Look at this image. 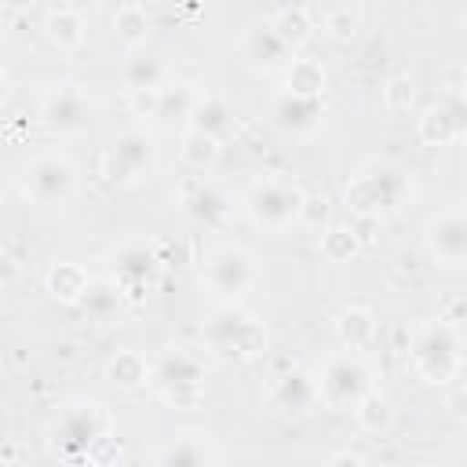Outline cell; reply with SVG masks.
Returning <instances> with one entry per match:
<instances>
[{"mask_svg": "<svg viewBox=\"0 0 467 467\" xmlns=\"http://www.w3.org/2000/svg\"><path fill=\"white\" fill-rule=\"evenodd\" d=\"M361 248H365V244H361V237L354 234V226H336V223H328V226L321 230V255H325L328 263H350Z\"/></svg>", "mask_w": 467, "mask_h": 467, "instance_id": "33", "label": "cell"}, {"mask_svg": "<svg viewBox=\"0 0 467 467\" xmlns=\"http://www.w3.org/2000/svg\"><path fill=\"white\" fill-rule=\"evenodd\" d=\"M0 4H4L7 11H29V7L36 4V0H0Z\"/></svg>", "mask_w": 467, "mask_h": 467, "instance_id": "41", "label": "cell"}, {"mask_svg": "<svg viewBox=\"0 0 467 467\" xmlns=\"http://www.w3.org/2000/svg\"><path fill=\"white\" fill-rule=\"evenodd\" d=\"M168 80V66H164V58L161 55H153V51H131L128 58H124V66H120V84H124V91H146V88H161Z\"/></svg>", "mask_w": 467, "mask_h": 467, "instance_id": "23", "label": "cell"}, {"mask_svg": "<svg viewBox=\"0 0 467 467\" xmlns=\"http://www.w3.org/2000/svg\"><path fill=\"white\" fill-rule=\"evenodd\" d=\"M201 281L223 306L226 303H241L259 281V263L244 244H219V248H212L204 255Z\"/></svg>", "mask_w": 467, "mask_h": 467, "instance_id": "6", "label": "cell"}, {"mask_svg": "<svg viewBox=\"0 0 467 467\" xmlns=\"http://www.w3.org/2000/svg\"><path fill=\"white\" fill-rule=\"evenodd\" d=\"M106 431H113V416H109L106 405H99V401H73V405H66V409L51 420V427H47V445H51V452H55L58 460L80 463V460L88 456L91 441H95L99 434H106Z\"/></svg>", "mask_w": 467, "mask_h": 467, "instance_id": "2", "label": "cell"}, {"mask_svg": "<svg viewBox=\"0 0 467 467\" xmlns=\"http://www.w3.org/2000/svg\"><path fill=\"white\" fill-rule=\"evenodd\" d=\"M193 102H197V91H193L190 84H182V80H164V84L157 88L153 117H157L161 124L186 120V117H190V109H193Z\"/></svg>", "mask_w": 467, "mask_h": 467, "instance_id": "29", "label": "cell"}, {"mask_svg": "<svg viewBox=\"0 0 467 467\" xmlns=\"http://www.w3.org/2000/svg\"><path fill=\"white\" fill-rule=\"evenodd\" d=\"M463 124H467V117H463V95H460V88H452L441 102L427 106L416 117V139L423 146H449V142H456L463 135Z\"/></svg>", "mask_w": 467, "mask_h": 467, "instance_id": "14", "label": "cell"}, {"mask_svg": "<svg viewBox=\"0 0 467 467\" xmlns=\"http://www.w3.org/2000/svg\"><path fill=\"white\" fill-rule=\"evenodd\" d=\"M328 463H332V467H336V463L365 467V463H368V456H365V452H354V449H339V452H332V456H328Z\"/></svg>", "mask_w": 467, "mask_h": 467, "instance_id": "39", "label": "cell"}, {"mask_svg": "<svg viewBox=\"0 0 467 467\" xmlns=\"http://www.w3.org/2000/svg\"><path fill=\"white\" fill-rule=\"evenodd\" d=\"M164 270V259L157 255V244L128 241L113 252V281L124 288L128 299H139Z\"/></svg>", "mask_w": 467, "mask_h": 467, "instance_id": "12", "label": "cell"}, {"mask_svg": "<svg viewBox=\"0 0 467 467\" xmlns=\"http://www.w3.org/2000/svg\"><path fill=\"white\" fill-rule=\"evenodd\" d=\"M157 171V146L146 131H120L102 153V175L113 186H142Z\"/></svg>", "mask_w": 467, "mask_h": 467, "instance_id": "9", "label": "cell"}, {"mask_svg": "<svg viewBox=\"0 0 467 467\" xmlns=\"http://www.w3.org/2000/svg\"><path fill=\"white\" fill-rule=\"evenodd\" d=\"M91 113H95V106L80 84H55L40 99V124L47 131H58V135L88 131Z\"/></svg>", "mask_w": 467, "mask_h": 467, "instance_id": "11", "label": "cell"}, {"mask_svg": "<svg viewBox=\"0 0 467 467\" xmlns=\"http://www.w3.org/2000/svg\"><path fill=\"white\" fill-rule=\"evenodd\" d=\"M423 244H427L431 259H438L441 266H460L467 259V215L460 208L441 212L438 219L427 223Z\"/></svg>", "mask_w": 467, "mask_h": 467, "instance_id": "15", "label": "cell"}, {"mask_svg": "<svg viewBox=\"0 0 467 467\" xmlns=\"http://www.w3.org/2000/svg\"><path fill=\"white\" fill-rule=\"evenodd\" d=\"M314 405H317V387H314V376L310 372L288 368V372H281L274 379V387H270V409L274 412L306 416Z\"/></svg>", "mask_w": 467, "mask_h": 467, "instance_id": "16", "label": "cell"}, {"mask_svg": "<svg viewBox=\"0 0 467 467\" xmlns=\"http://www.w3.org/2000/svg\"><path fill=\"white\" fill-rule=\"evenodd\" d=\"M84 36H88V22L73 7H58L44 18V40L58 51H77L84 44Z\"/></svg>", "mask_w": 467, "mask_h": 467, "instance_id": "26", "label": "cell"}, {"mask_svg": "<svg viewBox=\"0 0 467 467\" xmlns=\"http://www.w3.org/2000/svg\"><path fill=\"white\" fill-rule=\"evenodd\" d=\"M412 99H416V84H412L409 73H394L379 88V102H383L387 113H405L412 106Z\"/></svg>", "mask_w": 467, "mask_h": 467, "instance_id": "34", "label": "cell"}, {"mask_svg": "<svg viewBox=\"0 0 467 467\" xmlns=\"http://www.w3.org/2000/svg\"><path fill=\"white\" fill-rule=\"evenodd\" d=\"M22 190L40 208H62L77 193V164L62 150H44L26 164Z\"/></svg>", "mask_w": 467, "mask_h": 467, "instance_id": "8", "label": "cell"}, {"mask_svg": "<svg viewBox=\"0 0 467 467\" xmlns=\"http://www.w3.org/2000/svg\"><path fill=\"white\" fill-rule=\"evenodd\" d=\"M153 460L161 467H201V463H212L215 452H212V445H208L204 434H179L168 445H161Z\"/></svg>", "mask_w": 467, "mask_h": 467, "instance_id": "25", "label": "cell"}, {"mask_svg": "<svg viewBox=\"0 0 467 467\" xmlns=\"http://www.w3.org/2000/svg\"><path fill=\"white\" fill-rule=\"evenodd\" d=\"M106 379L117 390H142L150 383V361L139 350H117L106 361Z\"/></svg>", "mask_w": 467, "mask_h": 467, "instance_id": "28", "label": "cell"}, {"mask_svg": "<svg viewBox=\"0 0 467 467\" xmlns=\"http://www.w3.org/2000/svg\"><path fill=\"white\" fill-rule=\"evenodd\" d=\"M350 412H354L358 427H361L365 434H372V438H383V434L394 427V405H390V398H387V394H379L376 387H372V390H365Z\"/></svg>", "mask_w": 467, "mask_h": 467, "instance_id": "27", "label": "cell"}, {"mask_svg": "<svg viewBox=\"0 0 467 467\" xmlns=\"http://www.w3.org/2000/svg\"><path fill=\"white\" fill-rule=\"evenodd\" d=\"M120 456V438L113 434V431H106V434H99L95 441H91V449H88V463H113Z\"/></svg>", "mask_w": 467, "mask_h": 467, "instance_id": "37", "label": "cell"}, {"mask_svg": "<svg viewBox=\"0 0 467 467\" xmlns=\"http://www.w3.org/2000/svg\"><path fill=\"white\" fill-rule=\"evenodd\" d=\"M274 120H277V128H285L292 135H310V131L321 128L325 106H321V99H303V95H288L285 91L274 102Z\"/></svg>", "mask_w": 467, "mask_h": 467, "instance_id": "18", "label": "cell"}, {"mask_svg": "<svg viewBox=\"0 0 467 467\" xmlns=\"http://www.w3.org/2000/svg\"><path fill=\"white\" fill-rule=\"evenodd\" d=\"M266 325L234 310V303H226L208 325H204V343L208 350H215L226 361H252L266 350Z\"/></svg>", "mask_w": 467, "mask_h": 467, "instance_id": "7", "label": "cell"}, {"mask_svg": "<svg viewBox=\"0 0 467 467\" xmlns=\"http://www.w3.org/2000/svg\"><path fill=\"white\" fill-rule=\"evenodd\" d=\"M358 29H361V18L350 7H336V11L325 15V33L332 40H339V44H350L358 36Z\"/></svg>", "mask_w": 467, "mask_h": 467, "instance_id": "36", "label": "cell"}, {"mask_svg": "<svg viewBox=\"0 0 467 467\" xmlns=\"http://www.w3.org/2000/svg\"><path fill=\"white\" fill-rule=\"evenodd\" d=\"M113 36H117L128 51L142 47V44L150 40V15H146V7L124 4V7L113 15Z\"/></svg>", "mask_w": 467, "mask_h": 467, "instance_id": "32", "label": "cell"}, {"mask_svg": "<svg viewBox=\"0 0 467 467\" xmlns=\"http://www.w3.org/2000/svg\"><path fill=\"white\" fill-rule=\"evenodd\" d=\"M376 314L368 310V306H343L339 314H336V339L343 343V350H365V347H372L376 343Z\"/></svg>", "mask_w": 467, "mask_h": 467, "instance_id": "22", "label": "cell"}, {"mask_svg": "<svg viewBox=\"0 0 467 467\" xmlns=\"http://www.w3.org/2000/svg\"><path fill=\"white\" fill-rule=\"evenodd\" d=\"M124 303H128L124 288L109 277V281H91L77 306H80V314H84L88 321H95V325H109V321L124 310Z\"/></svg>", "mask_w": 467, "mask_h": 467, "instance_id": "21", "label": "cell"}, {"mask_svg": "<svg viewBox=\"0 0 467 467\" xmlns=\"http://www.w3.org/2000/svg\"><path fill=\"white\" fill-rule=\"evenodd\" d=\"M219 150H223L219 139H212V135H204V131H197V128L186 124L182 142H179V153H182V164L190 171H212L215 161H219Z\"/></svg>", "mask_w": 467, "mask_h": 467, "instance_id": "30", "label": "cell"}, {"mask_svg": "<svg viewBox=\"0 0 467 467\" xmlns=\"http://www.w3.org/2000/svg\"><path fill=\"white\" fill-rule=\"evenodd\" d=\"M299 201H303V190L292 182V179H259L248 197H244V208H248V219L259 226V230H270V234H281L296 223L299 215Z\"/></svg>", "mask_w": 467, "mask_h": 467, "instance_id": "10", "label": "cell"}, {"mask_svg": "<svg viewBox=\"0 0 467 467\" xmlns=\"http://www.w3.org/2000/svg\"><path fill=\"white\" fill-rule=\"evenodd\" d=\"M328 88V69L321 58L314 55H292L285 66V91L288 95H303V99H321Z\"/></svg>", "mask_w": 467, "mask_h": 467, "instance_id": "19", "label": "cell"}, {"mask_svg": "<svg viewBox=\"0 0 467 467\" xmlns=\"http://www.w3.org/2000/svg\"><path fill=\"white\" fill-rule=\"evenodd\" d=\"M412 201V179L394 161H365L343 182V208L354 219H387Z\"/></svg>", "mask_w": 467, "mask_h": 467, "instance_id": "1", "label": "cell"}, {"mask_svg": "<svg viewBox=\"0 0 467 467\" xmlns=\"http://www.w3.org/2000/svg\"><path fill=\"white\" fill-rule=\"evenodd\" d=\"M186 124L223 142V139L234 131V109H230L219 95H197V102H193V109H190V117H186Z\"/></svg>", "mask_w": 467, "mask_h": 467, "instance_id": "24", "label": "cell"}, {"mask_svg": "<svg viewBox=\"0 0 467 467\" xmlns=\"http://www.w3.org/2000/svg\"><path fill=\"white\" fill-rule=\"evenodd\" d=\"M182 215L201 230H226L234 219V201L223 186L197 179L182 190Z\"/></svg>", "mask_w": 467, "mask_h": 467, "instance_id": "13", "label": "cell"}, {"mask_svg": "<svg viewBox=\"0 0 467 467\" xmlns=\"http://www.w3.org/2000/svg\"><path fill=\"white\" fill-rule=\"evenodd\" d=\"M314 387H317V401L328 412H350L358 398L372 390V368L361 361L358 350H336L321 361Z\"/></svg>", "mask_w": 467, "mask_h": 467, "instance_id": "5", "label": "cell"}, {"mask_svg": "<svg viewBox=\"0 0 467 467\" xmlns=\"http://www.w3.org/2000/svg\"><path fill=\"white\" fill-rule=\"evenodd\" d=\"M244 58L255 66V69H263V73H277V69H285L288 66V58H292V47L270 29V22H263V26H252L248 33H244Z\"/></svg>", "mask_w": 467, "mask_h": 467, "instance_id": "17", "label": "cell"}, {"mask_svg": "<svg viewBox=\"0 0 467 467\" xmlns=\"http://www.w3.org/2000/svg\"><path fill=\"white\" fill-rule=\"evenodd\" d=\"M128 106L135 117H153V106H157V88H146V91H128Z\"/></svg>", "mask_w": 467, "mask_h": 467, "instance_id": "38", "label": "cell"}, {"mask_svg": "<svg viewBox=\"0 0 467 467\" xmlns=\"http://www.w3.org/2000/svg\"><path fill=\"white\" fill-rule=\"evenodd\" d=\"M11 99V77H7V69L0 66V106Z\"/></svg>", "mask_w": 467, "mask_h": 467, "instance_id": "40", "label": "cell"}, {"mask_svg": "<svg viewBox=\"0 0 467 467\" xmlns=\"http://www.w3.org/2000/svg\"><path fill=\"white\" fill-rule=\"evenodd\" d=\"M150 383L157 387V394L171 409H197L204 401L208 368L197 354H190L182 347H171L157 361H150Z\"/></svg>", "mask_w": 467, "mask_h": 467, "instance_id": "3", "label": "cell"}, {"mask_svg": "<svg viewBox=\"0 0 467 467\" xmlns=\"http://www.w3.org/2000/svg\"><path fill=\"white\" fill-rule=\"evenodd\" d=\"M270 29L296 51V47H303L310 36H314V18H310V11L306 7H299V4H292V7H281L274 18H270Z\"/></svg>", "mask_w": 467, "mask_h": 467, "instance_id": "31", "label": "cell"}, {"mask_svg": "<svg viewBox=\"0 0 467 467\" xmlns=\"http://www.w3.org/2000/svg\"><path fill=\"white\" fill-rule=\"evenodd\" d=\"M88 285H91V274H88L80 263H69V259L51 263L47 274H44V288H47V296L58 299V303H69V306L80 303V296L88 292Z\"/></svg>", "mask_w": 467, "mask_h": 467, "instance_id": "20", "label": "cell"}, {"mask_svg": "<svg viewBox=\"0 0 467 467\" xmlns=\"http://www.w3.org/2000/svg\"><path fill=\"white\" fill-rule=\"evenodd\" d=\"M296 223H299L303 230H310V234H321V230L332 223V201H328L325 193H303Z\"/></svg>", "mask_w": 467, "mask_h": 467, "instance_id": "35", "label": "cell"}, {"mask_svg": "<svg viewBox=\"0 0 467 467\" xmlns=\"http://www.w3.org/2000/svg\"><path fill=\"white\" fill-rule=\"evenodd\" d=\"M412 368L431 387H449L452 379H460V368H463V339H460L456 325L431 321L412 339Z\"/></svg>", "mask_w": 467, "mask_h": 467, "instance_id": "4", "label": "cell"}]
</instances>
